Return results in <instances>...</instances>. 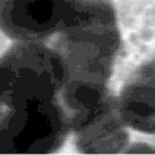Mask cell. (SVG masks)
Masks as SVG:
<instances>
[{
	"mask_svg": "<svg viewBox=\"0 0 155 155\" xmlns=\"http://www.w3.org/2000/svg\"><path fill=\"white\" fill-rule=\"evenodd\" d=\"M117 105L127 127L155 133V58L143 64L130 77Z\"/></svg>",
	"mask_w": 155,
	"mask_h": 155,
	"instance_id": "obj_6",
	"label": "cell"
},
{
	"mask_svg": "<svg viewBox=\"0 0 155 155\" xmlns=\"http://www.w3.org/2000/svg\"><path fill=\"white\" fill-rule=\"evenodd\" d=\"M70 129V117L56 99L11 108L0 120V154L52 153Z\"/></svg>",
	"mask_w": 155,
	"mask_h": 155,
	"instance_id": "obj_3",
	"label": "cell"
},
{
	"mask_svg": "<svg viewBox=\"0 0 155 155\" xmlns=\"http://www.w3.org/2000/svg\"><path fill=\"white\" fill-rule=\"evenodd\" d=\"M78 147L88 154H114L125 149L129 136L117 101L107 95L70 117Z\"/></svg>",
	"mask_w": 155,
	"mask_h": 155,
	"instance_id": "obj_5",
	"label": "cell"
},
{
	"mask_svg": "<svg viewBox=\"0 0 155 155\" xmlns=\"http://www.w3.org/2000/svg\"><path fill=\"white\" fill-rule=\"evenodd\" d=\"M80 0H0V27L18 42H42L59 33Z\"/></svg>",
	"mask_w": 155,
	"mask_h": 155,
	"instance_id": "obj_4",
	"label": "cell"
},
{
	"mask_svg": "<svg viewBox=\"0 0 155 155\" xmlns=\"http://www.w3.org/2000/svg\"><path fill=\"white\" fill-rule=\"evenodd\" d=\"M59 33L56 50L65 71L64 101L75 114L106 95L119 45L112 7L107 0H80Z\"/></svg>",
	"mask_w": 155,
	"mask_h": 155,
	"instance_id": "obj_1",
	"label": "cell"
},
{
	"mask_svg": "<svg viewBox=\"0 0 155 155\" xmlns=\"http://www.w3.org/2000/svg\"><path fill=\"white\" fill-rule=\"evenodd\" d=\"M0 104H2V103H1V101H0Z\"/></svg>",
	"mask_w": 155,
	"mask_h": 155,
	"instance_id": "obj_7",
	"label": "cell"
},
{
	"mask_svg": "<svg viewBox=\"0 0 155 155\" xmlns=\"http://www.w3.org/2000/svg\"><path fill=\"white\" fill-rule=\"evenodd\" d=\"M64 83L59 54L42 42H18L0 61V101L10 108L54 100Z\"/></svg>",
	"mask_w": 155,
	"mask_h": 155,
	"instance_id": "obj_2",
	"label": "cell"
}]
</instances>
